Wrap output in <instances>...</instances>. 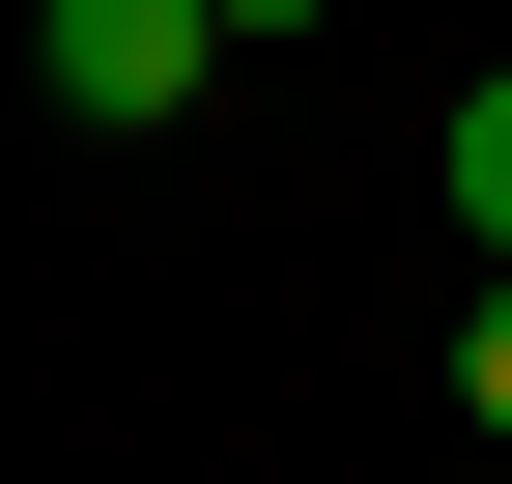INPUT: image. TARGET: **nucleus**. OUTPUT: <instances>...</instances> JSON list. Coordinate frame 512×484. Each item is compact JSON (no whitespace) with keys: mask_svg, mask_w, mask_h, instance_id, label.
Returning <instances> with one entry per match:
<instances>
[{"mask_svg":"<svg viewBox=\"0 0 512 484\" xmlns=\"http://www.w3.org/2000/svg\"><path fill=\"white\" fill-rule=\"evenodd\" d=\"M456 228H484V257H512V57H484V86H456Z\"/></svg>","mask_w":512,"mask_h":484,"instance_id":"f03ea898","label":"nucleus"},{"mask_svg":"<svg viewBox=\"0 0 512 484\" xmlns=\"http://www.w3.org/2000/svg\"><path fill=\"white\" fill-rule=\"evenodd\" d=\"M200 29H228V57H256V29H342V0H200Z\"/></svg>","mask_w":512,"mask_h":484,"instance_id":"20e7f679","label":"nucleus"},{"mask_svg":"<svg viewBox=\"0 0 512 484\" xmlns=\"http://www.w3.org/2000/svg\"><path fill=\"white\" fill-rule=\"evenodd\" d=\"M456 399H484V428H512V257H484V314H456Z\"/></svg>","mask_w":512,"mask_h":484,"instance_id":"7ed1b4c3","label":"nucleus"},{"mask_svg":"<svg viewBox=\"0 0 512 484\" xmlns=\"http://www.w3.org/2000/svg\"><path fill=\"white\" fill-rule=\"evenodd\" d=\"M200 57H228L200 0H29V86L86 114V143H143V114H200Z\"/></svg>","mask_w":512,"mask_h":484,"instance_id":"f257e3e1","label":"nucleus"}]
</instances>
